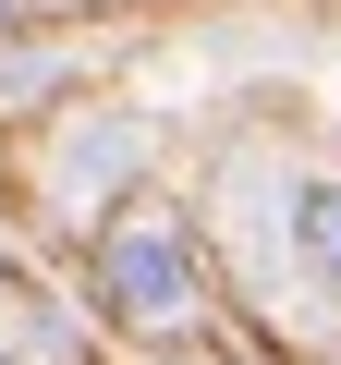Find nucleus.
<instances>
[{"label":"nucleus","mask_w":341,"mask_h":365,"mask_svg":"<svg viewBox=\"0 0 341 365\" xmlns=\"http://www.w3.org/2000/svg\"><path fill=\"white\" fill-rule=\"evenodd\" d=\"M98 304L134 341H183L195 329V244H183V220H158V207L110 220L98 232Z\"/></svg>","instance_id":"obj_1"},{"label":"nucleus","mask_w":341,"mask_h":365,"mask_svg":"<svg viewBox=\"0 0 341 365\" xmlns=\"http://www.w3.org/2000/svg\"><path fill=\"white\" fill-rule=\"evenodd\" d=\"M292 256L317 280H341V182H305V195H292Z\"/></svg>","instance_id":"obj_2"},{"label":"nucleus","mask_w":341,"mask_h":365,"mask_svg":"<svg viewBox=\"0 0 341 365\" xmlns=\"http://www.w3.org/2000/svg\"><path fill=\"white\" fill-rule=\"evenodd\" d=\"M0 365H13V353H0Z\"/></svg>","instance_id":"obj_3"}]
</instances>
